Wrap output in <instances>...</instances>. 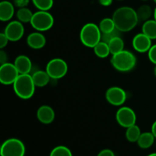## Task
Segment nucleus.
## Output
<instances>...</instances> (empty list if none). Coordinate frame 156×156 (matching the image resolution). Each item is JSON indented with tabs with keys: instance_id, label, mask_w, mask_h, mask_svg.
Returning a JSON list of instances; mask_svg holds the SVG:
<instances>
[{
	"instance_id": "7c9ffc66",
	"label": "nucleus",
	"mask_w": 156,
	"mask_h": 156,
	"mask_svg": "<svg viewBox=\"0 0 156 156\" xmlns=\"http://www.w3.org/2000/svg\"><path fill=\"white\" fill-rule=\"evenodd\" d=\"M9 41V38L6 37V35L4 34V32L0 34V48L3 49L5 47H6V45L8 44Z\"/></svg>"
},
{
	"instance_id": "ddd939ff",
	"label": "nucleus",
	"mask_w": 156,
	"mask_h": 156,
	"mask_svg": "<svg viewBox=\"0 0 156 156\" xmlns=\"http://www.w3.org/2000/svg\"><path fill=\"white\" fill-rule=\"evenodd\" d=\"M37 117L41 123L50 124L55 119V112L53 108L48 105H42L37 111Z\"/></svg>"
},
{
	"instance_id": "6e6552de",
	"label": "nucleus",
	"mask_w": 156,
	"mask_h": 156,
	"mask_svg": "<svg viewBox=\"0 0 156 156\" xmlns=\"http://www.w3.org/2000/svg\"><path fill=\"white\" fill-rule=\"evenodd\" d=\"M116 120L120 126L128 128L136 124V115L132 108L129 107H122L116 113Z\"/></svg>"
},
{
	"instance_id": "393cba45",
	"label": "nucleus",
	"mask_w": 156,
	"mask_h": 156,
	"mask_svg": "<svg viewBox=\"0 0 156 156\" xmlns=\"http://www.w3.org/2000/svg\"><path fill=\"white\" fill-rule=\"evenodd\" d=\"M34 13H32L31 11L27 7L21 8L18 9L16 12L17 18L21 23H30L32 19Z\"/></svg>"
},
{
	"instance_id": "0eeeda50",
	"label": "nucleus",
	"mask_w": 156,
	"mask_h": 156,
	"mask_svg": "<svg viewBox=\"0 0 156 156\" xmlns=\"http://www.w3.org/2000/svg\"><path fill=\"white\" fill-rule=\"evenodd\" d=\"M46 71L52 79H59L63 78L68 73V65L64 59L54 58L47 63Z\"/></svg>"
},
{
	"instance_id": "aec40b11",
	"label": "nucleus",
	"mask_w": 156,
	"mask_h": 156,
	"mask_svg": "<svg viewBox=\"0 0 156 156\" xmlns=\"http://www.w3.org/2000/svg\"><path fill=\"white\" fill-rule=\"evenodd\" d=\"M108 45H109L111 55L120 53L124 50V42L120 36L115 37L112 40H111V41L108 43Z\"/></svg>"
},
{
	"instance_id": "ea45409f",
	"label": "nucleus",
	"mask_w": 156,
	"mask_h": 156,
	"mask_svg": "<svg viewBox=\"0 0 156 156\" xmlns=\"http://www.w3.org/2000/svg\"><path fill=\"white\" fill-rule=\"evenodd\" d=\"M143 1H148V0H143Z\"/></svg>"
},
{
	"instance_id": "72a5a7b5",
	"label": "nucleus",
	"mask_w": 156,
	"mask_h": 156,
	"mask_svg": "<svg viewBox=\"0 0 156 156\" xmlns=\"http://www.w3.org/2000/svg\"><path fill=\"white\" fill-rule=\"evenodd\" d=\"M99 3H100L101 5L105 6V7H108L110 6L113 2V0H98Z\"/></svg>"
},
{
	"instance_id": "c756f323",
	"label": "nucleus",
	"mask_w": 156,
	"mask_h": 156,
	"mask_svg": "<svg viewBox=\"0 0 156 156\" xmlns=\"http://www.w3.org/2000/svg\"><path fill=\"white\" fill-rule=\"evenodd\" d=\"M29 2H30V0H14V5L19 9L27 7Z\"/></svg>"
},
{
	"instance_id": "5701e85b",
	"label": "nucleus",
	"mask_w": 156,
	"mask_h": 156,
	"mask_svg": "<svg viewBox=\"0 0 156 156\" xmlns=\"http://www.w3.org/2000/svg\"><path fill=\"white\" fill-rule=\"evenodd\" d=\"M136 13L137 16H138L139 22L140 21L145 22V21L150 19L153 12H152L150 6L148 5H141L139 8L138 10L136 11Z\"/></svg>"
},
{
	"instance_id": "dca6fc26",
	"label": "nucleus",
	"mask_w": 156,
	"mask_h": 156,
	"mask_svg": "<svg viewBox=\"0 0 156 156\" xmlns=\"http://www.w3.org/2000/svg\"><path fill=\"white\" fill-rule=\"evenodd\" d=\"M15 14L14 5L9 1H2L0 3V20L8 21L11 20Z\"/></svg>"
},
{
	"instance_id": "39448f33",
	"label": "nucleus",
	"mask_w": 156,
	"mask_h": 156,
	"mask_svg": "<svg viewBox=\"0 0 156 156\" xmlns=\"http://www.w3.org/2000/svg\"><path fill=\"white\" fill-rule=\"evenodd\" d=\"M30 24L35 30L40 32L50 30L54 24V18L48 11H37L34 13Z\"/></svg>"
},
{
	"instance_id": "e433bc0d",
	"label": "nucleus",
	"mask_w": 156,
	"mask_h": 156,
	"mask_svg": "<svg viewBox=\"0 0 156 156\" xmlns=\"http://www.w3.org/2000/svg\"><path fill=\"white\" fill-rule=\"evenodd\" d=\"M148 156H156V152H154V153H151L149 154Z\"/></svg>"
},
{
	"instance_id": "58836bf2",
	"label": "nucleus",
	"mask_w": 156,
	"mask_h": 156,
	"mask_svg": "<svg viewBox=\"0 0 156 156\" xmlns=\"http://www.w3.org/2000/svg\"><path fill=\"white\" fill-rule=\"evenodd\" d=\"M153 1L155 2V4H156V0H153Z\"/></svg>"
},
{
	"instance_id": "9d476101",
	"label": "nucleus",
	"mask_w": 156,
	"mask_h": 156,
	"mask_svg": "<svg viewBox=\"0 0 156 156\" xmlns=\"http://www.w3.org/2000/svg\"><path fill=\"white\" fill-rule=\"evenodd\" d=\"M106 100L113 106H121L126 100V93L123 88L114 86L108 88L105 94Z\"/></svg>"
},
{
	"instance_id": "c85d7f7f",
	"label": "nucleus",
	"mask_w": 156,
	"mask_h": 156,
	"mask_svg": "<svg viewBox=\"0 0 156 156\" xmlns=\"http://www.w3.org/2000/svg\"><path fill=\"white\" fill-rule=\"evenodd\" d=\"M148 56L151 62L156 65V44L152 45L148 51Z\"/></svg>"
},
{
	"instance_id": "c9c22d12",
	"label": "nucleus",
	"mask_w": 156,
	"mask_h": 156,
	"mask_svg": "<svg viewBox=\"0 0 156 156\" xmlns=\"http://www.w3.org/2000/svg\"><path fill=\"white\" fill-rule=\"evenodd\" d=\"M153 16H154V19L156 21V8L155 9V10H154L153 12Z\"/></svg>"
},
{
	"instance_id": "cd10ccee",
	"label": "nucleus",
	"mask_w": 156,
	"mask_h": 156,
	"mask_svg": "<svg viewBox=\"0 0 156 156\" xmlns=\"http://www.w3.org/2000/svg\"><path fill=\"white\" fill-rule=\"evenodd\" d=\"M120 33H122V32H120V30H118L117 28H116L115 30H113V31L111 32V33L102 34L101 41H104V42L107 43V44H108V43L111 41V40H112L114 37H117V36H120Z\"/></svg>"
},
{
	"instance_id": "423d86ee",
	"label": "nucleus",
	"mask_w": 156,
	"mask_h": 156,
	"mask_svg": "<svg viewBox=\"0 0 156 156\" xmlns=\"http://www.w3.org/2000/svg\"><path fill=\"white\" fill-rule=\"evenodd\" d=\"M26 149L24 143L16 138L6 140L0 148L1 156H24Z\"/></svg>"
},
{
	"instance_id": "2f4dec72",
	"label": "nucleus",
	"mask_w": 156,
	"mask_h": 156,
	"mask_svg": "<svg viewBox=\"0 0 156 156\" xmlns=\"http://www.w3.org/2000/svg\"><path fill=\"white\" fill-rule=\"evenodd\" d=\"M97 156H115V154L111 149H105L101 151Z\"/></svg>"
},
{
	"instance_id": "bb28decb",
	"label": "nucleus",
	"mask_w": 156,
	"mask_h": 156,
	"mask_svg": "<svg viewBox=\"0 0 156 156\" xmlns=\"http://www.w3.org/2000/svg\"><path fill=\"white\" fill-rule=\"evenodd\" d=\"M32 2L41 11H49L53 5V0H32Z\"/></svg>"
},
{
	"instance_id": "7ed1b4c3",
	"label": "nucleus",
	"mask_w": 156,
	"mask_h": 156,
	"mask_svg": "<svg viewBox=\"0 0 156 156\" xmlns=\"http://www.w3.org/2000/svg\"><path fill=\"white\" fill-rule=\"evenodd\" d=\"M111 62L116 70L126 73L133 69L136 66V58L133 53L123 50L120 53L112 55Z\"/></svg>"
},
{
	"instance_id": "412c9836",
	"label": "nucleus",
	"mask_w": 156,
	"mask_h": 156,
	"mask_svg": "<svg viewBox=\"0 0 156 156\" xmlns=\"http://www.w3.org/2000/svg\"><path fill=\"white\" fill-rule=\"evenodd\" d=\"M141 133L140 128L136 124H134L126 128L125 136H126V140L130 143H137Z\"/></svg>"
},
{
	"instance_id": "a878e982",
	"label": "nucleus",
	"mask_w": 156,
	"mask_h": 156,
	"mask_svg": "<svg viewBox=\"0 0 156 156\" xmlns=\"http://www.w3.org/2000/svg\"><path fill=\"white\" fill-rule=\"evenodd\" d=\"M50 156H73V153L66 146H58L52 149Z\"/></svg>"
},
{
	"instance_id": "b1692460",
	"label": "nucleus",
	"mask_w": 156,
	"mask_h": 156,
	"mask_svg": "<svg viewBox=\"0 0 156 156\" xmlns=\"http://www.w3.org/2000/svg\"><path fill=\"white\" fill-rule=\"evenodd\" d=\"M101 31L102 34H108L111 33L113 30L116 29L115 23H114L113 18H105L100 21L98 25Z\"/></svg>"
},
{
	"instance_id": "f8f14e48",
	"label": "nucleus",
	"mask_w": 156,
	"mask_h": 156,
	"mask_svg": "<svg viewBox=\"0 0 156 156\" xmlns=\"http://www.w3.org/2000/svg\"><path fill=\"white\" fill-rule=\"evenodd\" d=\"M133 47L139 53H146L152 47V40L142 32L133 37L132 41Z\"/></svg>"
},
{
	"instance_id": "4be33fe9",
	"label": "nucleus",
	"mask_w": 156,
	"mask_h": 156,
	"mask_svg": "<svg viewBox=\"0 0 156 156\" xmlns=\"http://www.w3.org/2000/svg\"><path fill=\"white\" fill-rule=\"evenodd\" d=\"M94 52L96 56L99 58H106L111 54L110 47L108 44L101 41L95 47H94Z\"/></svg>"
},
{
	"instance_id": "4468645a",
	"label": "nucleus",
	"mask_w": 156,
	"mask_h": 156,
	"mask_svg": "<svg viewBox=\"0 0 156 156\" xmlns=\"http://www.w3.org/2000/svg\"><path fill=\"white\" fill-rule=\"evenodd\" d=\"M47 40L41 32H34L30 34L27 37V44L29 47L34 50H40L46 45Z\"/></svg>"
},
{
	"instance_id": "2eb2a0df",
	"label": "nucleus",
	"mask_w": 156,
	"mask_h": 156,
	"mask_svg": "<svg viewBox=\"0 0 156 156\" xmlns=\"http://www.w3.org/2000/svg\"><path fill=\"white\" fill-rule=\"evenodd\" d=\"M14 64L20 75L29 74L31 71L32 62L30 58L25 55H20L17 56Z\"/></svg>"
},
{
	"instance_id": "f257e3e1",
	"label": "nucleus",
	"mask_w": 156,
	"mask_h": 156,
	"mask_svg": "<svg viewBox=\"0 0 156 156\" xmlns=\"http://www.w3.org/2000/svg\"><path fill=\"white\" fill-rule=\"evenodd\" d=\"M116 28L120 32L132 30L139 23L136 11L128 6L118 8L112 16Z\"/></svg>"
},
{
	"instance_id": "6ab92c4d",
	"label": "nucleus",
	"mask_w": 156,
	"mask_h": 156,
	"mask_svg": "<svg viewBox=\"0 0 156 156\" xmlns=\"http://www.w3.org/2000/svg\"><path fill=\"white\" fill-rule=\"evenodd\" d=\"M142 30L144 34L149 37L151 40L156 39V21L153 20H148L143 22Z\"/></svg>"
},
{
	"instance_id": "4c0bfd02",
	"label": "nucleus",
	"mask_w": 156,
	"mask_h": 156,
	"mask_svg": "<svg viewBox=\"0 0 156 156\" xmlns=\"http://www.w3.org/2000/svg\"><path fill=\"white\" fill-rule=\"evenodd\" d=\"M154 74H155V77H156V65H155V68H154Z\"/></svg>"
},
{
	"instance_id": "1a4fd4ad",
	"label": "nucleus",
	"mask_w": 156,
	"mask_h": 156,
	"mask_svg": "<svg viewBox=\"0 0 156 156\" xmlns=\"http://www.w3.org/2000/svg\"><path fill=\"white\" fill-rule=\"evenodd\" d=\"M19 75L14 63L5 62L0 66V82L2 85H13Z\"/></svg>"
},
{
	"instance_id": "f3484780",
	"label": "nucleus",
	"mask_w": 156,
	"mask_h": 156,
	"mask_svg": "<svg viewBox=\"0 0 156 156\" xmlns=\"http://www.w3.org/2000/svg\"><path fill=\"white\" fill-rule=\"evenodd\" d=\"M32 79L34 82L35 86L42 88V87L46 86L50 82L51 78L50 77L47 71L38 70L32 75Z\"/></svg>"
},
{
	"instance_id": "20e7f679",
	"label": "nucleus",
	"mask_w": 156,
	"mask_h": 156,
	"mask_svg": "<svg viewBox=\"0 0 156 156\" xmlns=\"http://www.w3.org/2000/svg\"><path fill=\"white\" fill-rule=\"evenodd\" d=\"M101 31L97 24L94 23H88L81 29L79 37L84 46L89 48H94L95 45L101 41Z\"/></svg>"
},
{
	"instance_id": "f704fd0d",
	"label": "nucleus",
	"mask_w": 156,
	"mask_h": 156,
	"mask_svg": "<svg viewBox=\"0 0 156 156\" xmlns=\"http://www.w3.org/2000/svg\"><path fill=\"white\" fill-rule=\"evenodd\" d=\"M151 132L152 133V134L154 135V136L156 139V120L152 123V129H151Z\"/></svg>"
},
{
	"instance_id": "a211bd4d",
	"label": "nucleus",
	"mask_w": 156,
	"mask_h": 156,
	"mask_svg": "<svg viewBox=\"0 0 156 156\" xmlns=\"http://www.w3.org/2000/svg\"><path fill=\"white\" fill-rule=\"evenodd\" d=\"M155 137L152 132L142 133L137 141L139 147L143 149H147L153 145Z\"/></svg>"
},
{
	"instance_id": "473e14b6",
	"label": "nucleus",
	"mask_w": 156,
	"mask_h": 156,
	"mask_svg": "<svg viewBox=\"0 0 156 156\" xmlns=\"http://www.w3.org/2000/svg\"><path fill=\"white\" fill-rule=\"evenodd\" d=\"M7 59V54L5 53V52L3 51L2 49H1V51H0V63H1V65L5 63V62H8Z\"/></svg>"
},
{
	"instance_id": "9b49d317",
	"label": "nucleus",
	"mask_w": 156,
	"mask_h": 156,
	"mask_svg": "<svg viewBox=\"0 0 156 156\" xmlns=\"http://www.w3.org/2000/svg\"><path fill=\"white\" fill-rule=\"evenodd\" d=\"M4 34L9 38V41L16 42L23 37L24 34V27L23 23L18 21H10L5 28Z\"/></svg>"
},
{
	"instance_id": "f03ea898",
	"label": "nucleus",
	"mask_w": 156,
	"mask_h": 156,
	"mask_svg": "<svg viewBox=\"0 0 156 156\" xmlns=\"http://www.w3.org/2000/svg\"><path fill=\"white\" fill-rule=\"evenodd\" d=\"M34 82L30 74H21L18 76L13 84L14 91L18 98L27 100L33 97L35 91Z\"/></svg>"
}]
</instances>
